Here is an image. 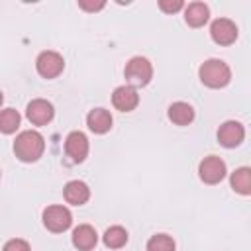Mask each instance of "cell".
Here are the masks:
<instances>
[{"instance_id": "cell-1", "label": "cell", "mask_w": 251, "mask_h": 251, "mask_svg": "<svg viewBox=\"0 0 251 251\" xmlns=\"http://www.w3.org/2000/svg\"><path fill=\"white\" fill-rule=\"evenodd\" d=\"M14 155L22 161V163H35L43 157L45 151V139L39 131L35 129H25L20 131L14 139Z\"/></svg>"}, {"instance_id": "cell-2", "label": "cell", "mask_w": 251, "mask_h": 251, "mask_svg": "<svg viewBox=\"0 0 251 251\" xmlns=\"http://www.w3.org/2000/svg\"><path fill=\"white\" fill-rule=\"evenodd\" d=\"M198 76L208 88H224L231 80V69L222 59H206L198 69Z\"/></svg>"}, {"instance_id": "cell-3", "label": "cell", "mask_w": 251, "mask_h": 251, "mask_svg": "<svg viewBox=\"0 0 251 251\" xmlns=\"http://www.w3.org/2000/svg\"><path fill=\"white\" fill-rule=\"evenodd\" d=\"M124 76H126L127 86H131V88L147 86L151 82V78H153V65L145 57H139V55L137 57H131L126 63Z\"/></svg>"}, {"instance_id": "cell-4", "label": "cell", "mask_w": 251, "mask_h": 251, "mask_svg": "<svg viewBox=\"0 0 251 251\" xmlns=\"http://www.w3.org/2000/svg\"><path fill=\"white\" fill-rule=\"evenodd\" d=\"M43 226L45 229H49L51 233H63L67 231L71 226H73V214L67 206H61V204H53V206H47L43 210Z\"/></svg>"}, {"instance_id": "cell-5", "label": "cell", "mask_w": 251, "mask_h": 251, "mask_svg": "<svg viewBox=\"0 0 251 251\" xmlns=\"http://www.w3.org/2000/svg\"><path fill=\"white\" fill-rule=\"evenodd\" d=\"M227 167L224 163V159H220L218 155H208L200 161L198 165V176L204 184H218L226 178Z\"/></svg>"}, {"instance_id": "cell-6", "label": "cell", "mask_w": 251, "mask_h": 251, "mask_svg": "<svg viewBox=\"0 0 251 251\" xmlns=\"http://www.w3.org/2000/svg\"><path fill=\"white\" fill-rule=\"evenodd\" d=\"M35 69L43 78H57L65 69V59L57 51H41L35 59Z\"/></svg>"}, {"instance_id": "cell-7", "label": "cell", "mask_w": 251, "mask_h": 251, "mask_svg": "<svg viewBox=\"0 0 251 251\" xmlns=\"http://www.w3.org/2000/svg\"><path fill=\"white\" fill-rule=\"evenodd\" d=\"M55 116V108L45 98H33L25 106V118L31 126H47Z\"/></svg>"}, {"instance_id": "cell-8", "label": "cell", "mask_w": 251, "mask_h": 251, "mask_svg": "<svg viewBox=\"0 0 251 251\" xmlns=\"http://www.w3.org/2000/svg\"><path fill=\"white\" fill-rule=\"evenodd\" d=\"M243 139H245V127L241 122L227 120L218 127V143L226 149H233L241 145Z\"/></svg>"}, {"instance_id": "cell-9", "label": "cell", "mask_w": 251, "mask_h": 251, "mask_svg": "<svg viewBox=\"0 0 251 251\" xmlns=\"http://www.w3.org/2000/svg\"><path fill=\"white\" fill-rule=\"evenodd\" d=\"M210 37L218 45H231L237 39V25L229 18H218L210 25Z\"/></svg>"}, {"instance_id": "cell-10", "label": "cell", "mask_w": 251, "mask_h": 251, "mask_svg": "<svg viewBox=\"0 0 251 251\" xmlns=\"http://www.w3.org/2000/svg\"><path fill=\"white\" fill-rule=\"evenodd\" d=\"M88 137L82 131H71L65 137V153L73 163H82L88 157Z\"/></svg>"}, {"instance_id": "cell-11", "label": "cell", "mask_w": 251, "mask_h": 251, "mask_svg": "<svg viewBox=\"0 0 251 251\" xmlns=\"http://www.w3.org/2000/svg\"><path fill=\"white\" fill-rule=\"evenodd\" d=\"M112 104L116 110L120 112H131L137 108L139 104V94L135 88L124 84V86H118L114 92H112Z\"/></svg>"}, {"instance_id": "cell-12", "label": "cell", "mask_w": 251, "mask_h": 251, "mask_svg": "<svg viewBox=\"0 0 251 251\" xmlns=\"http://www.w3.org/2000/svg\"><path fill=\"white\" fill-rule=\"evenodd\" d=\"M112 124H114V118L106 108H94L86 114V126L96 135L108 133L112 129Z\"/></svg>"}, {"instance_id": "cell-13", "label": "cell", "mask_w": 251, "mask_h": 251, "mask_svg": "<svg viewBox=\"0 0 251 251\" xmlns=\"http://www.w3.org/2000/svg\"><path fill=\"white\" fill-rule=\"evenodd\" d=\"M71 241L78 251H92L96 247V243H98V233H96V229L92 226L80 224V226H76L73 229Z\"/></svg>"}, {"instance_id": "cell-14", "label": "cell", "mask_w": 251, "mask_h": 251, "mask_svg": "<svg viewBox=\"0 0 251 251\" xmlns=\"http://www.w3.org/2000/svg\"><path fill=\"white\" fill-rule=\"evenodd\" d=\"M63 198L67 200V204H73V206H82L88 202L90 198V188L86 182L82 180H69L63 188Z\"/></svg>"}, {"instance_id": "cell-15", "label": "cell", "mask_w": 251, "mask_h": 251, "mask_svg": "<svg viewBox=\"0 0 251 251\" xmlns=\"http://www.w3.org/2000/svg\"><path fill=\"white\" fill-rule=\"evenodd\" d=\"M210 20V8L204 2H190L184 6V22L190 27H202Z\"/></svg>"}, {"instance_id": "cell-16", "label": "cell", "mask_w": 251, "mask_h": 251, "mask_svg": "<svg viewBox=\"0 0 251 251\" xmlns=\"http://www.w3.org/2000/svg\"><path fill=\"white\" fill-rule=\"evenodd\" d=\"M167 116L169 120L175 124V126H188L192 124L194 120V108L188 104V102H173L167 110Z\"/></svg>"}, {"instance_id": "cell-17", "label": "cell", "mask_w": 251, "mask_h": 251, "mask_svg": "<svg viewBox=\"0 0 251 251\" xmlns=\"http://www.w3.org/2000/svg\"><path fill=\"white\" fill-rule=\"evenodd\" d=\"M229 184H231L233 192H237L241 196H249L251 194V169L249 167L235 169L229 176Z\"/></svg>"}, {"instance_id": "cell-18", "label": "cell", "mask_w": 251, "mask_h": 251, "mask_svg": "<svg viewBox=\"0 0 251 251\" xmlns=\"http://www.w3.org/2000/svg\"><path fill=\"white\" fill-rule=\"evenodd\" d=\"M102 241L108 249H122L127 243V229L122 227V226H110L104 231Z\"/></svg>"}, {"instance_id": "cell-19", "label": "cell", "mask_w": 251, "mask_h": 251, "mask_svg": "<svg viewBox=\"0 0 251 251\" xmlns=\"http://www.w3.org/2000/svg\"><path fill=\"white\" fill-rule=\"evenodd\" d=\"M20 124H22V116H20L18 110H14V108L0 110V133L12 135V133L18 131Z\"/></svg>"}, {"instance_id": "cell-20", "label": "cell", "mask_w": 251, "mask_h": 251, "mask_svg": "<svg viewBox=\"0 0 251 251\" xmlns=\"http://www.w3.org/2000/svg\"><path fill=\"white\" fill-rule=\"evenodd\" d=\"M176 245H175V239L167 233H155L149 237L147 245H145V251H175Z\"/></svg>"}, {"instance_id": "cell-21", "label": "cell", "mask_w": 251, "mask_h": 251, "mask_svg": "<svg viewBox=\"0 0 251 251\" xmlns=\"http://www.w3.org/2000/svg\"><path fill=\"white\" fill-rule=\"evenodd\" d=\"M159 8L165 14H176L184 10V2L182 0H159Z\"/></svg>"}, {"instance_id": "cell-22", "label": "cell", "mask_w": 251, "mask_h": 251, "mask_svg": "<svg viewBox=\"0 0 251 251\" xmlns=\"http://www.w3.org/2000/svg\"><path fill=\"white\" fill-rule=\"evenodd\" d=\"M2 251H31L29 243L25 239H20V237H14V239H8L2 247Z\"/></svg>"}, {"instance_id": "cell-23", "label": "cell", "mask_w": 251, "mask_h": 251, "mask_svg": "<svg viewBox=\"0 0 251 251\" xmlns=\"http://www.w3.org/2000/svg\"><path fill=\"white\" fill-rule=\"evenodd\" d=\"M106 6V2H88V0H78V8L86 10V12H98Z\"/></svg>"}, {"instance_id": "cell-24", "label": "cell", "mask_w": 251, "mask_h": 251, "mask_svg": "<svg viewBox=\"0 0 251 251\" xmlns=\"http://www.w3.org/2000/svg\"><path fill=\"white\" fill-rule=\"evenodd\" d=\"M2 102H4V94H2V90H0V106H2Z\"/></svg>"}, {"instance_id": "cell-25", "label": "cell", "mask_w": 251, "mask_h": 251, "mask_svg": "<svg viewBox=\"0 0 251 251\" xmlns=\"http://www.w3.org/2000/svg\"><path fill=\"white\" fill-rule=\"evenodd\" d=\"M0 176H2V171H0Z\"/></svg>"}]
</instances>
